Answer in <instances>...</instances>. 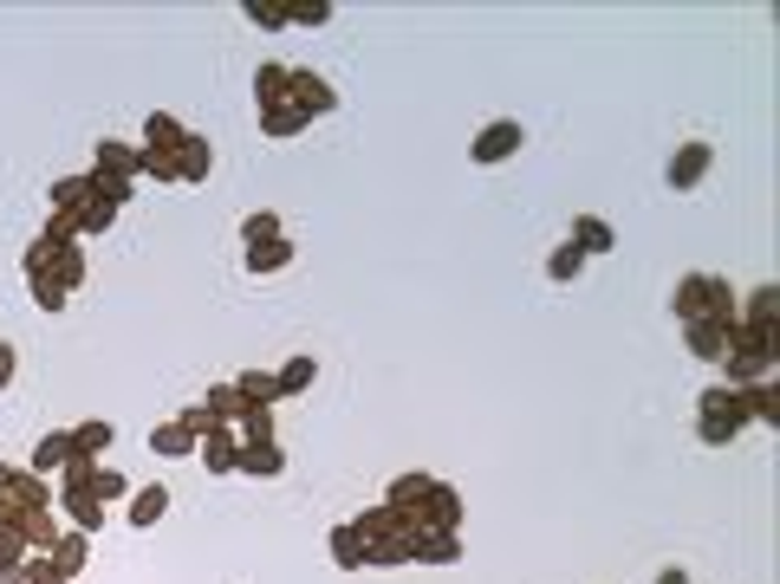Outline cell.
<instances>
[{
  "label": "cell",
  "instance_id": "cell-49",
  "mask_svg": "<svg viewBox=\"0 0 780 584\" xmlns=\"http://www.w3.org/2000/svg\"><path fill=\"white\" fill-rule=\"evenodd\" d=\"M13 364H20V351H13V345H7V338H0V390H7V384H13Z\"/></svg>",
  "mask_w": 780,
  "mask_h": 584
},
{
  "label": "cell",
  "instance_id": "cell-26",
  "mask_svg": "<svg viewBox=\"0 0 780 584\" xmlns=\"http://www.w3.org/2000/svg\"><path fill=\"white\" fill-rule=\"evenodd\" d=\"M312 124L293 111V104H280V111H260V137H273V143H286V137H306Z\"/></svg>",
  "mask_w": 780,
  "mask_h": 584
},
{
  "label": "cell",
  "instance_id": "cell-21",
  "mask_svg": "<svg viewBox=\"0 0 780 584\" xmlns=\"http://www.w3.org/2000/svg\"><path fill=\"white\" fill-rule=\"evenodd\" d=\"M163 514H169V488H163V481H150V488H137V494H130V527H137V533H143V527H156Z\"/></svg>",
  "mask_w": 780,
  "mask_h": 584
},
{
  "label": "cell",
  "instance_id": "cell-22",
  "mask_svg": "<svg viewBox=\"0 0 780 584\" xmlns=\"http://www.w3.org/2000/svg\"><path fill=\"white\" fill-rule=\"evenodd\" d=\"M46 559H52V572H59V579H78V572H85V559H91V540H85V533H59V546H52Z\"/></svg>",
  "mask_w": 780,
  "mask_h": 584
},
{
  "label": "cell",
  "instance_id": "cell-18",
  "mask_svg": "<svg viewBox=\"0 0 780 584\" xmlns=\"http://www.w3.org/2000/svg\"><path fill=\"white\" fill-rule=\"evenodd\" d=\"M762 377H775V364H768V358L723 351V384H729V390H749V384H762Z\"/></svg>",
  "mask_w": 780,
  "mask_h": 584
},
{
  "label": "cell",
  "instance_id": "cell-47",
  "mask_svg": "<svg viewBox=\"0 0 780 584\" xmlns=\"http://www.w3.org/2000/svg\"><path fill=\"white\" fill-rule=\"evenodd\" d=\"M26 584H72V579H59L46 553H26Z\"/></svg>",
  "mask_w": 780,
  "mask_h": 584
},
{
  "label": "cell",
  "instance_id": "cell-15",
  "mask_svg": "<svg viewBox=\"0 0 780 584\" xmlns=\"http://www.w3.org/2000/svg\"><path fill=\"white\" fill-rule=\"evenodd\" d=\"M195 455H202V468H208V475L221 481V475H234V455H241V436H234V429H215V436H202V449H195Z\"/></svg>",
  "mask_w": 780,
  "mask_h": 584
},
{
  "label": "cell",
  "instance_id": "cell-7",
  "mask_svg": "<svg viewBox=\"0 0 780 584\" xmlns=\"http://www.w3.org/2000/svg\"><path fill=\"white\" fill-rule=\"evenodd\" d=\"M234 475H247V481H280V475H286V449H280V442H247V449L234 455Z\"/></svg>",
  "mask_w": 780,
  "mask_h": 584
},
{
  "label": "cell",
  "instance_id": "cell-2",
  "mask_svg": "<svg viewBox=\"0 0 780 584\" xmlns=\"http://www.w3.org/2000/svg\"><path fill=\"white\" fill-rule=\"evenodd\" d=\"M521 143H527V130H521V117H495L475 143H469V163L475 169H495V163H508V156H521Z\"/></svg>",
  "mask_w": 780,
  "mask_h": 584
},
{
  "label": "cell",
  "instance_id": "cell-3",
  "mask_svg": "<svg viewBox=\"0 0 780 584\" xmlns=\"http://www.w3.org/2000/svg\"><path fill=\"white\" fill-rule=\"evenodd\" d=\"M417 527L423 533H462V494L449 481H436L423 501H417Z\"/></svg>",
  "mask_w": 780,
  "mask_h": 584
},
{
  "label": "cell",
  "instance_id": "cell-8",
  "mask_svg": "<svg viewBox=\"0 0 780 584\" xmlns=\"http://www.w3.org/2000/svg\"><path fill=\"white\" fill-rule=\"evenodd\" d=\"M696 416H716V423H729V429H749V403H742V390H729V384H709V390L696 397Z\"/></svg>",
  "mask_w": 780,
  "mask_h": 584
},
{
  "label": "cell",
  "instance_id": "cell-39",
  "mask_svg": "<svg viewBox=\"0 0 780 584\" xmlns=\"http://www.w3.org/2000/svg\"><path fill=\"white\" fill-rule=\"evenodd\" d=\"M111 221H117V208H111V202H104V195H91V202H85V208H78V241H91V234H104V228H111Z\"/></svg>",
  "mask_w": 780,
  "mask_h": 584
},
{
  "label": "cell",
  "instance_id": "cell-50",
  "mask_svg": "<svg viewBox=\"0 0 780 584\" xmlns=\"http://www.w3.org/2000/svg\"><path fill=\"white\" fill-rule=\"evenodd\" d=\"M657 584H690V572H683V566H664V572H657Z\"/></svg>",
  "mask_w": 780,
  "mask_h": 584
},
{
  "label": "cell",
  "instance_id": "cell-1",
  "mask_svg": "<svg viewBox=\"0 0 780 584\" xmlns=\"http://www.w3.org/2000/svg\"><path fill=\"white\" fill-rule=\"evenodd\" d=\"M286 104L312 124V117H332L338 111V91L319 78V72H306V65H286Z\"/></svg>",
  "mask_w": 780,
  "mask_h": 584
},
{
  "label": "cell",
  "instance_id": "cell-10",
  "mask_svg": "<svg viewBox=\"0 0 780 584\" xmlns=\"http://www.w3.org/2000/svg\"><path fill=\"white\" fill-rule=\"evenodd\" d=\"M98 169L137 182V176H143V143H117V137H104V143H98Z\"/></svg>",
  "mask_w": 780,
  "mask_h": 584
},
{
  "label": "cell",
  "instance_id": "cell-36",
  "mask_svg": "<svg viewBox=\"0 0 780 584\" xmlns=\"http://www.w3.org/2000/svg\"><path fill=\"white\" fill-rule=\"evenodd\" d=\"M26 293H33V306L52 319V312H65V286L52 280V273H26Z\"/></svg>",
  "mask_w": 780,
  "mask_h": 584
},
{
  "label": "cell",
  "instance_id": "cell-43",
  "mask_svg": "<svg viewBox=\"0 0 780 584\" xmlns=\"http://www.w3.org/2000/svg\"><path fill=\"white\" fill-rule=\"evenodd\" d=\"M130 189H137V182H124V176H104V169H91V195H104L111 208H124V202H130Z\"/></svg>",
  "mask_w": 780,
  "mask_h": 584
},
{
  "label": "cell",
  "instance_id": "cell-4",
  "mask_svg": "<svg viewBox=\"0 0 780 584\" xmlns=\"http://www.w3.org/2000/svg\"><path fill=\"white\" fill-rule=\"evenodd\" d=\"M351 527H358L365 540H410V533H423V527H417V507H365Z\"/></svg>",
  "mask_w": 780,
  "mask_h": 584
},
{
  "label": "cell",
  "instance_id": "cell-32",
  "mask_svg": "<svg viewBox=\"0 0 780 584\" xmlns=\"http://www.w3.org/2000/svg\"><path fill=\"white\" fill-rule=\"evenodd\" d=\"M111 436H117V429L91 416V423H78V429H72V455H91V462H104V449H111Z\"/></svg>",
  "mask_w": 780,
  "mask_h": 584
},
{
  "label": "cell",
  "instance_id": "cell-11",
  "mask_svg": "<svg viewBox=\"0 0 780 584\" xmlns=\"http://www.w3.org/2000/svg\"><path fill=\"white\" fill-rule=\"evenodd\" d=\"M208 169H215V150H208L202 130H189L182 150H176V182H208Z\"/></svg>",
  "mask_w": 780,
  "mask_h": 584
},
{
  "label": "cell",
  "instance_id": "cell-37",
  "mask_svg": "<svg viewBox=\"0 0 780 584\" xmlns=\"http://www.w3.org/2000/svg\"><path fill=\"white\" fill-rule=\"evenodd\" d=\"M430 488H436V475H397V481H391V494H384V507H417Z\"/></svg>",
  "mask_w": 780,
  "mask_h": 584
},
{
  "label": "cell",
  "instance_id": "cell-12",
  "mask_svg": "<svg viewBox=\"0 0 780 584\" xmlns=\"http://www.w3.org/2000/svg\"><path fill=\"white\" fill-rule=\"evenodd\" d=\"M410 559L417 566H456L462 559V533H410Z\"/></svg>",
  "mask_w": 780,
  "mask_h": 584
},
{
  "label": "cell",
  "instance_id": "cell-13",
  "mask_svg": "<svg viewBox=\"0 0 780 584\" xmlns=\"http://www.w3.org/2000/svg\"><path fill=\"white\" fill-rule=\"evenodd\" d=\"M182 137H189V124H176L169 111H150V117H143V150L176 156V150H182Z\"/></svg>",
  "mask_w": 780,
  "mask_h": 584
},
{
  "label": "cell",
  "instance_id": "cell-51",
  "mask_svg": "<svg viewBox=\"0 0 780 584\" xmlns=\"http://www.w3.org/2000/svg\"><path fill=\"white\" fill-rule=\"evenodd\" d=\"M0 584H26V566H0Z\"/></svg>",
  "mask_w": 780,
  "mask_h": 584
},
{
  "label": "cell",
  "instance_id": "cell-41",
  "mask_svg": "<svg viewBox=\"0 0 780 584\" xmlns=\"http://www.w3.org/2000/svg\"><path fill=\"white\" fill-rule=\"evenodd\" d=\"M332 20V0H286V26H325Z\"/></svg>",
  "mask_w": 780,
  "mask_h": 584
},
{
  "label": "cell",
  "instance_id": "cell-9",
  "mask_svg": "<svg viewBox=\"0 0 780 584\" xmlns=\"http://www.w3.org/2000/svg\"><path fill=\"white\" fill-rule=\"evenodd\" d=\"M65 462H72V429H52V436H39V442H33V462H26V468H33L39 481H59V468H65Z\"/></svg>",
  "mask_w": 780,
  "mask_h": 584
},
{
  "label": "cell",
  "instance_id": "cell-29",
  "mask_svg": "<svg viewBox=\"0 0 780 584\" xmlns=\"http://www.w3.org/2000/svg\"><path fill=\"white\" fill-rule=\"evenodd\" d=\"M579 273H586V254H579L573 241H560V247L547 254V280H553V286H573Z\"/></svg>",
  "mask_w": 780,
  "mask_h": 584
},
{
  "label": "cell",
  "instance_id": "cell-19",
  "mask_svg": "<svg viewBox=\"0 0 780 584\" xmlns=\"http://www.w3.org/2000/svg\"><path fill=\"white\" fill-rule=\"evenodd\" d=\"M325 553H332V566H338V572H365V533H358L351 520H345V527H332Z\"/></svg>",
  "mask_w": 780,
  "mask_h": 584
},
{
  "label": "cell",
  "instance_id": "cell-23",
  "mask_svg": "<svg viewBox=\"0 0 780 584\" xmlns=\"http://www.w3.org/2000/svg\"><path fill=\"white\" fill-rule=\"evenodd\" d=\"M46 273H52V280L65 286V299H72V293L85 286V273H91V267H85V254H78V241H72V247H59V254H52V267H46Z\"/></svg>",
  "mask_w": 780,
  "mask_h": 584
},
{
  "label": "cell",
  "instance_id": "cell-52",
  "mask_svg": "<svg viewBox=\"0 0 780 584\" xmlns=\"http://www.w3.org/2000/svg\"><path fill=\"white\" fill-rule=\"evenodd\" d=\"M7 481H13V468H7V462H0V494H7Z\"/></svg>",
  "mask_w": 780,
  "mask_h": 584
},
{
  "label": "cell",
  "instance_id": "cell-33",
  "mask_svg": "<svg viewBox=\"0 0 780 584\" xmlns=\"http://www.w3.org/2000/svg\"><path fill=\"white\" fill-rule=\"evenodd\" d=\"M59 533H65V527H59V514H52V507L26 514V553H52V546H59Z\"/></svg>",
  "mask_w": 780,
  "mask_h": 584
},
{
  "label": "cell",
  "instance_id": "cell-27",
  "mask_svg": "<svg viewBox=\"0 0 780 584\" xmlns=\"http://www.w3.org/2000/svg\"><path fill=\"white\" fill-rule=\"evenodd\" d=\"M85 202H91V169H85V176H59V182H52V208H59V215H78Z\"/></svg>",
  "mask_w": 780,
  "mask_h": 584
},
{
  "label": "cell",
  "instance_id": "cell-16",
  "mask_svg": "<svg viewBox=\"0 0 780 584\" xmlns=\"http://www.w3.org/2000/svg\"><path fill=\"white\" fill-rule=\"evenodd\" d=\"M59 507H65L72 533H85V540L104 533V501H98V494H65V488H59Z\"/></svg>",
  "mask_w": 780,
  "mask_h": 584
},
{
  "label": "cell",
  "instance_id": "cell-20",
  "mask_svg": "<svg viewBox=\"0 0 780 584\" xmlns=\"http://www.w3.org/2000/svg\"><path fill=\"white\" fill-rule=\"evenodd\" d=\"M566 241H573V247H579L586 260H592V254H612V221H605V215H579Z\"/></svg>",
  "mask_w": 780,
  "mask_h": 584
},
{
  "label": "cell",
  "instance_id": "cell-17",
  "mask_svg": "<svg viewBox=\"0 0 780 584\" xmlns=\"http://www.w3.org/2000/svg\"><path fill=\"white\" fill-rule=\"evenodd\" d=\"M742 403H749V429H780V397H775V377L749 384V390H742Z\"/></svg>",
  "mask_w": 780,
  "mask_h": 584
},
{
  "label": "cell",
  "instance_id": "cell-31",
  "mask_svg": "<svg viewBox=\"0 0 780 584\" xmlns=\"http://www.w3.org/2000/svg\"><path fill=\"white\" fill-rule=\"evenodd\" d=\"M234 436H241V449H247V442H273V410H267V403H247V410L234 416Z\"/></svg>",
  "mask_w": 780,
  "mask_h": 584
},
{
  "label": "cell",
  "instance_id": "cell-14",
  "mask_svg": "<svg viewBox=\"0 0 780 584\" xmlns=\"http://www.w3.org/2000/svg\"><path fill=\"white\" fill-rule=\"evenodd\" d=\"M195 449H202V442H195L182 423H156V429H150V455H156V462H189Z\"/></svg>",
  "mask_w": 780,
  "mask_h": 584
},
{
  "label": "cell",
  "instance_id": "cell-38",
  "mask_svg": "<svg viewBox=\"0 0 780 584\" xmlns=\"http://www.w3.org/2000/svg\"><path fill=\"white\" fill-rule=\"evenodd\" d=\"M365 566L384 572V566H410V540H365Z\"/></svg>",
  "mask_w": 780,
  "mask_h": 584
},
{
  "label": "cell",
  "instance_id": "cell-44",
  "mask_svg": "<svg viewBox=\"0 0 780 584\" xmlns=\"http://www.w3.org/2000/svg\"><path fill=\"white\" fill-rule=\"evenodd\" d=\"M91 494H98V501H104V507H111V501H130V494H137V488H130V481H124V475H117V468H98V481H91Z\"/></svg>",
  "mask_w": 780,
  "mask_h": 584
},
{
  "label": "cell",
  "instance_id": "cell-35",
  "mask_svg": "<svg viewBox=\"0 0 780 584\" xmlns=\"http://www.w3.org/2000/svg\"><path fill=\"white\" fill-rule=\"evenodd\" d=\"M202 410H208L215 423H228V429H234V416H241L247 403H241V390H234V384H208V397H202Z\"/></svg>",
  "mask_w": 780,
  "mask_h": 584
},
{
  "label": "cell",
  "instance_id": "cell-28",
  "mask_svg": "<svg viewBox=\"0 0 780 584\" xmlns=\"http://www.w3.org/2000/svg\"><path fill=\"white\" fill-rule=\"evenodd\" d=\"M280 267H293V241H286V234H280V241L247 247V273H280Z\"/></svg>",
  "mask_w": 780,
  "mask_h": 584
},
{
  "label": "cell",
  "instance_id": "cell-34",
  "mask_svg": "<svg viewBox=\"0 0 780 584\" xmlns=\"http://www.w3.org/2000/svg\"><path fill=\"white\" fill-rule=\"evenodd\" d=\"M234 390H241V403H267V410L280 403V384H273V371H241V377H234Z\"/></svg>",
  "mask_w": 780,
  "mask_h": 584
},
{
  "label": "cell",
  "instance_id": "cell-6",
  "mask_svg": "<svg viewBox=\"0 0 780 584\" xmlns=\"http://www.w3.org/2000/svg\"><path fill=\"white\" fill-rule=\"evenodd\" d=\"M709 163H716V150H709V143H683V150L670 156V169H664V182H670V189L683 195V189H696V182L709 176Z\"/></svg>",
  "mask_w": 780,
  "mask_h": 584
},
{
  "label": "cell",
  "instance_id": "cell-46",
  "mask_svg": "<svg viewBox=\"0 0 780 584\" xmlns=\"http://www.w3.org/2000/svg\"><path fill=\"white\" fill-rule=\"evenodd\" d=\"M775 312H780L775 286H755V293H749V306H742V319H775Z\"/></svg>",
  "mask_w": 780,
  "mask_h": 584
},
{
  "label": "cell",
  "instance_id": "cell-45",
  "mask_svg": "<svg viewBox=\"0 0 780 584\" xmlns=\"http://www.w3.org/2000/svg\"><path fill=\"white\" fill-rule=\"evenodd\" d=\"M696 436H703V449H729L742 429H729V423H716V416H696Z\"/></svg>",
  "mask_w": 780,
  "mask_h": 584
},
{
  "label": "cell",
  "instance_id": "cell-5",
  "mask_svg": "<svg viewBox=\"0 0 780 584\" xmlns=\"http://www.w3.org/2000/svg\"><path fill=\"white\" fill-rule=\"evenodd\" d=\"M729 332H736V319H690V325H683V345H690V358H703V364H723V351H729Z\"/></svg>",
  "mask_w": 780,
  "mask_h": 584
},
{
  "label": "cell",
  "instance_id": "cell-24",
  "mask_svg": "<svg viewBox=\"0 0 780 584\" xmlns=\"http://www.w3.org/2000/svg\"><path fill=\"white\" fill-rule=\"evenodd\" d=\"M312 377H319V358H286V364L273 371L280 397H306V390H312Z\"/></svg>",
  "mask_w": 780,
  "mask_h": 584
},
{
  "label": "cell",
  "instance_id": "cell-30",
  "mask_svg": "<svg viewBox=\"0 0 780 584\" xmlns=\"http://www.w3.org/2000/svg\"><path fill=\"white\" fill-rule=\"evenodd\" d=\"M670 312H677V325L703 319V273H683V280H677V293H670Z\"/></svg>",
  "mask_w": 780,
  "mask_h": 584
},
{
  "label": "cell",
  "instance_id": "cell-48",
  "mask_svg": "<svg viewBox=\"0 0 780 584\" xmlns=\"http://www.w3.org/2000/svg\"><path fill=\"white\" fill-rule=\"evenodd\" d=\"M143 176H156V182H176V156H156V150H143Z\"/></svg>",
  "mask_w": 780,
  "mask_h": 584
},
{
  "label": "cell",
  "instance_id": "cell-25",
  "mask_svg": "<svg viewBox=\"0 0 780 584\" xmlns=\"http://www.w3.org/2000/svg\"><path fill=\"white\" fill-rule=\"evenodd\" d=\"M254 104H260V111H280V104H286V65H260V72H254Z\"/></svg>",
  "mask_w": 780,
  "mask_h": 584
},
{
  "label": "cell",
  "instance_id": "cell-42",
  "mask_svg": "<svg viewBox=\"0 0 780 584\" xmlns=\"http://www.w3.org/2000/svg\"><path fill=\"white\" fill-rule=\"evenodd\" d=\"M241 241H247V247H260V241H280V215H273V208H254V215L241 221Z\"/></svg>",
  "mask_w": 780,
  "mask_h": 584
},
{
  "label": "cell",
  "instance_id": "cell-40",
  "mask_svg": "<svg viewBox=\"0 0 780 584\" xmlns=\"http://www.w3.org/2000/svg\"><path fill=\"white\" fill-rule=\"evenodd\" d=\"M241 13H247L260 33H280V26H286V0H241Z\"/></svg>",
  "mask_w": 780,
  "mask_h": 584
}]
</instances>
